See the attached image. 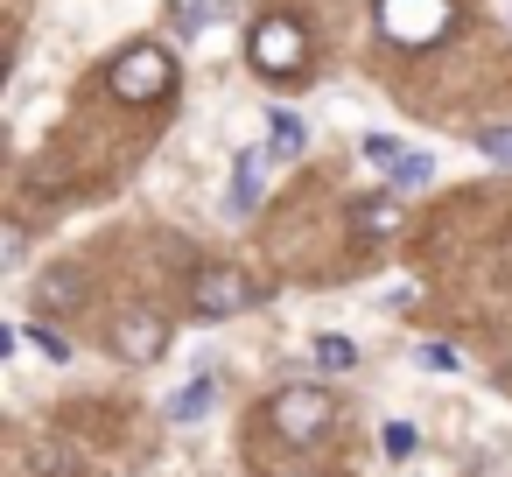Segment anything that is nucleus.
I'll return each mask as SVG.
<instances>
[{
	"label": "nucleus",
	"mask_w": 512,
	"mask_h": 477,
	"mask_svg": "<svg viewBox=\"0 0 512 477\" xmlns=\"http://www.w3.org/2000/svg\"><path fill=\"white\" fill-rule=\"evenodd\" d=\"M232 169H239V176H232V211H253V204H260V183H267V155L246 148Z\"/></svg>",
	"instance_id": "obj_7"
},
{
	"label": "nucleus",
	"mask_w": 512,
	"mask_h": 477,
	"mask_svg": "<svg viewBox=\"0 0 512 477\" xmlns=\"http://www.w3.org/2000/svg\"><path fill=\"white\" fill-rule=\"evenodd\" d=\"M246 50H253V71H267V78H302L309 71V29L295 15H260Z\"/></svg>",
	"instance_id": "obj_1"
},
{
	"label": "nucleus",
	"mask_w": 512,
	"mask_h": 477,
	"mask_svg": "<svg viewBox=\"0 0 512 477\" xmlns=\"http://www.w3.org/2000/svg\"><path fill=\"white\" fill-rule=\"evenodd\" d=\"M330 421H337V393H323V386H281V393H274V428H281V442L316 449V442L330 435Z\"/></svg>",
	"instance_id": "obj_2"
},
{
	"label": "nucleus",
	"mask_w": 512,
	"mask_h": 477,
	"mask_svg": "<svg viewBox=\"0 0 512 477\" xmlns=\"http://www.w3.org/2000/svg\"><path fill=\"white\" fill-rule=\"evenodd\" d=\"M295 477H323V470H295Z\"/></svg>",
	"instance_id": "obj_20"
},
{
	"label": "nucleus",
	"mask_w": 512,
	"mask_h": 477,
	"mask_svg": "<svg viewBox=\"0 0 512 477\" xmlns=\"http://www.w3.org/2000/svg\"><path fill=\"white\" fill-rule=\"evenodd\" d=\"M477 148H484L491 162H505V169H512V127H477Z\"/></svg>",
	"instance_id": "obj_17"
},
{
	"label": "nucleus",
	"mask_w": 512,
	"mask_h": 477,
	"mask_svg": "<svg viewBox=\"0 0 512 477\" xmlns=\"http://www.w3.org/2000/svg\"><path fill=\"white\" fill-rule=\"evenodd\" d=\"M421 365H428V372H456L463 351H456V344H421Z\"/></svg>",
	"instance_id": "obj_18"
},
{
	"label": "nucleus",
	"mask_w": 512,
	"mask_h": 477,
	"mask_svg": "<svg viewBox=\"0 0 512 477\" xmlns=\"http://www.w3.org/2000/svg\"><path fill=\"white\" fill-rule=\"evenodd\" d=\"M365 155H372V162H400V155H407V148H393V141H386V134H365Z\"/></svg>",
	"instance_id": "obj_19"
},
{
	"label": "nucleus",
	"mask_w": 512,
	"mask_h": 477,
	"mask_svg": "<svg viewBox=\"0 0 512 477\" xmlns=\"http://www.w3.org/2000/svg\"><path fill=\"white\" fill-rule=\"evenodd\" d=\"M379 29L393 43L421 50V43H435L449 29V0H379Z\"/></svg>",
	"instance_id": "obj_4"
},
{
	"label": "nucleus",
	"mask_w": 512,
	"mask_h": 477,
	"mask_svg": "<svg viewBox=\"0 0 512 477\" xmlns=\"http://www.w3.org/2000/svg\"><path fill=\"white\" fill-rule=\"evenodd\" d=\"M211 393H218V386H211V379L197 372V379H190V386H183V393L169 400V421H197V414H211Z\"/></svg>",
	"instance_id": "obj_9"
},
{
	"label": "nucleus",
	"mask_w": 512,
	"mask_h": 477,
	"mask_svg": "<svg viewBox=\"0 0 512 477\" xmlns=\"http://www.w3.org/2000/svg\"><path fill=\"white\" fill-rule=\"evenodd\" d=\"M113 351H120L127 365H155V358L169 351V323H162L155 309H127V316L113 323Z\"/></svg>",
	"instance_id": "obj_6"
},
{
	"label": "nucleus",
	"mask_w": 512,
	"mask_h": 477,
	"mask_svg": "<svg viewBox=\"0 0 512 477\" xmlns=\"http://www.w3.org/2000/svg\"><path fill=\"white\" fill-rule=\"evenodd\" d=\"M176 85V57L162 50V43H134L120 64H113V99H127V106H148V99H162Z\"/></svg>",
	"instance_id": "obj_3"
},
{
	"label": "nucleus",
	"mask_w": 512,
	"mask_h": 477,
	"mask_svg": "<svg viewBox=\"0 0 512 477\" xmlns=\"http://www.w3.org/2000/svg\"><path fill=\"white\" fill-rule=\"evenodd\" d=\"M246 302H253V281H246L239 267H211V274L190 281V309L211 316V323H218V316H239Z\"/></svg>",
	"instance_id": "obj_5"
},
{
	"label": "nucleus",
	"mask_w": 512,
	"mask_h": 477,
	"mask_svg": "<svg viewBox=\"0 0 512 477\" xmlns=\"http://www.w3.org/2000/svg\"><path fill=\"white\" fill-rule=\"evenodd\" d=\"M22 337H36V351H43L50 365H64V358H71V337H64L57 323H36V330H22Z\"/></svg>",
	"instance_id": "obj_12"
},
{
	"label": "nucleus",
	"mask_w": 512,
	"mask_h": 477,
	"mask_svg": "<svg viewBox=\"0 0 512 477\" xmlns=\"http://www.w3.org/2000/svg\"><path fill=\"white\" fill-rule=\"evenodd\" d=\"M414 442H421V435H414V421H386V428H379V449H386L393 463H407V456H414Z\"/></svg>",
	"instance_id": "obj_11"
},
{
	"label": "nucleus",
	"mask_w": 512,
	"mask_h": 477,
	"mask_svg": "<svg viewBox=\"0 0 512 477\" xmlns=\"http://www.w3.org/2000/svg\"><path fill=\"white\" fill-rule=\"evenodd\" d=\"M428 176H435V162H428V155H400V162H393V183H400V190H421Z\"/></svg>",
	"instance_id": "obj_15"
},
{
	"label": "nucleus",
	"mask_w": 512,
	"mask_h": 477,
	"mask_svg": "<svg viewBox=\"0 0 512 477\" xmlns=\"http://www.w3.org/2000/svg\"><path fill=\"white\" fill-rule=\"evenodd\" d=\"M218 15V0H176V36H197Z\"/></svg>",
	"instance_id": "obj_14"
},
{
	"label": "nucleus",
	"mask_w": 512,
	"mask_h": 477,
	"mask_svg": "<svg viewBox=\"0 0 512 477\" xmlns=\"http://www.w3.org/2000/svg\"><path fill=\"white\" fill-rule=\"evenodd\" d=\"M351 218H358V232H372V239L400 232V204H393V197H365V204H351Z\"/></svg>",
	"instance_id": "obj_8"
},
{
	"label": "nucleus",
	"mask_w": 512,
	"mask_h": 477,
	"mask_svg": "<svg viewBox=\"0 0 512 477\" xmlns=\"http://www.w3.org/2000/svg\"><path fill=\"white\" fill-rule=\"evenodd\" d=\"M78 295H85V288H78V274H50V281H43V309H71Z\"/></svg>",
	"instance_id": "obj_16"
},
{
	"label": "nucleus",
	"mask_w": 512,
	"mask_h": 477,
	"mask_svg": "<svg viewBox=\"0 0 512 477\" xmlns=\"http://www.w3.org/2000/svg\"><path fill=\"white\" fill-rule=\"evenodd\" d=\"M316 358H323L330 372H351V365H358V344H351V337H316Z\"/></svg>",
	"instance_id": "obj_13"
},
{
	"label": "nucleus",
	"mask_w": 512,
	"mask_h": 477,
	"mask_svg": "<svg viewBox=\"0 0 512 477\" xmlns=\"http://www.w3.org/2000/svg\"><path fill=\"white\" fill-rule=\"evenodd\" d=\"M302 141H309V134H302V120H295V113H274V127H267V155H281V162H288V155H302Z\"/></svg>",
	"instance_id": "obj_10"
}]
</instances>
